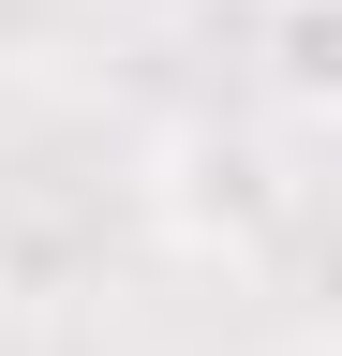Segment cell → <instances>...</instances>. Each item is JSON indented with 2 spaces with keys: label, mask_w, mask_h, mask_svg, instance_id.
I'll return each instance as SVG.
<instances>
[{
  "label": "cell",
  "mask_w": 342,
  "mask_h": 356,
  "mask_svg": "<svg viewBox=\"0 0 342 356\" xmlns=\"http://www.w3.org/2000/svg\"><path fill=\"white\" fill-rule=\"evenodd\" d=\"M268 89L283 104H327L342 60H327V0H268Z\"/></svg>",
  "instance_id": "obj_1"
}]
</instances>
